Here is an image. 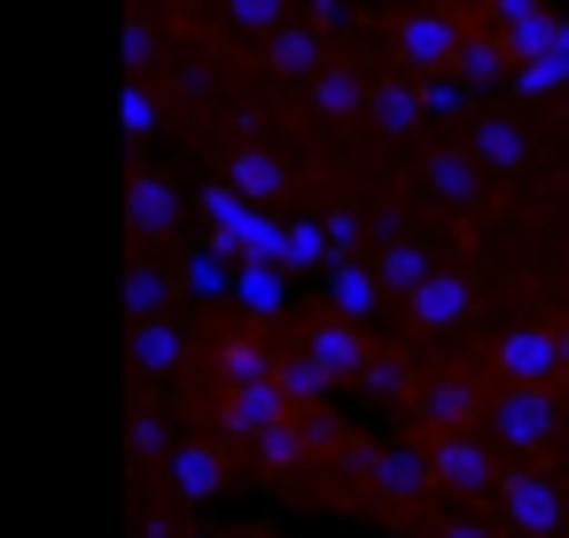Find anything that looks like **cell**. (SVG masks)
Instances as JSON below:
<instances>
[{"instance_id":"1","label":"cell","mask_w":569,"mask_h":538,"mask_svg":"<svg viewBox=\"0 0 569 538\" xmlns=\"http://www.w3.org/2000/svg\"><path fill=\"white\" fill-rule=\"evenodd\" d=\"M203 211H211V227H219V250H227V258H242V266H273V258H281V219H273L266 203H242L227 180H219V188H203Z\"/></svg>"},{"instance_id":"2","label":"cell","mask_w":569,"mask_h":538,"mask_svg":"<svg viewBox=\"0 0 569 538\" xmlns=\"http://www.w3.org/2000/svg\"><path fill=\"white\" fill-rule=\"evenodd\" d=\"M398 63H406L413 79L452 71V63H460V32H452V17H437V9L406 17V24H398Z\"/></svg>"},{"instance_id":"3","label":"cell","mask_w":569,"mask_h":538,"mask_svg":"<svg viewBox=\"0 0 569 538\" xmlns=\"http://www.w3.org/2000/svg\"><path fill=\"white\" fill-rule=\"evenodd\" d=\"M499 40L515 63H538V56H553V17L538 0H499Z\"/></svg>"},{"instance_id":"4","label":"cell","mask_w":569,"mask_h":538,"mask_svg":"<svg viewBox=\"0 0 569 538\" xmlns=\"http://www.w3.org/2000/svg\"><path fill=\"white\" fill-rule=\"evenodd\" d=\"M522 157H530V133L515 118H476V133H468V165L476 172H515Z\"/></svg>"},{"instance_id":"5","label":"cell","mask_w":569,"mask_h":538,"mask_svg":"<svg viewBox=\"0 0 569 538\" xmlns=\"http://www.w3.org/2000/svg\"><path fill=\"white\" fill-rule=\"evenodd\" d=\"M553 359H561L553 328H515V336L499 343V367H507L515 382H538V375H553Z\"/></svg>"},{"instance_id":"6","label":"cell","mask_w":569,"mask_h":538,"mask_svg":"<svg viewBox=\"0 0 569 538\" xmlns=\"http://www.w3.org/2000/svg\"><path fill=\"white\" fill-rule=\"evenodd\" d=\"M421 118H429V110H421V79H413V71H398V79L375 87V126H382V133H413Z\"/></svg>"},{"instance_id":"7","label":"cell","mask_w":569,"mask_h":538,"mask_svg":"<svg viewBox=\"0 0 569 538\" xmlns=\"http://www.w3.org/2000/svg\"><path fill=\"white\" fill-rule=\"evenodd\" d=\"M227 188H234L242 203H273V196H281V165H273L266 149H234V157H227Z\"/></svg>"},{"instance_id":"8","label":"cell","mask_w":569,"mask_h":538,"mask_svg":"<svg viewBox=\"0 0 569 538\" xmlns=\"http://www.w3.org/2000/svg\"><path fill=\"white\" fill-rule=\"evenodd\" d=\"M460 312H468V281H460V273H429V281L413 289V320H421V328H452Z\"/></svg>"},{"instance_id":"9","label":"cell","mask_w":569,"mask_h":538,"mask_svg":"<svg viewBox=\"0 0 569 538\" xmlns=\"http://www.w3.org/2000/svg\"><path fill=\"white\" fill-rule=\"evenodd\" d=\"M452 79H460V87H499V79H515V56H507V40H460V63H452Z\"/></svg>"},{"instance_id":"10","label":"cell","mask_w":569,"mask_h":538,"mask_svg":"<svg viewBox=\"0 0 569 538\" xmlns=\"http://www.w3.org/2000/svg\"><path fill=\"white\" fill-rule=\"evenodd\" d=\"M266 63H273V71H297V79L320 71V24H281V32L266 40Z\"/></svg>"},{"instance_id":"11","label":"cell","mask_w":569,"mask_h":538,"mask_svg":"<svg viewBox=\"0 0 569 538\" xmlns=\"http://www.w3.org/2000/svg\"><path fill=\"white\" fill-rule=\"evenodd\" d=\"M172 219H180V196H172V180L141 172V180H133V227H141V235H164Z\"/></svg>"},{"instance_id":"12","label":"cell","mask_w":569,"mask_h":538,"mask_svg":"<svg viewBox=\"0 0 569 538\" xmlns=\"http://www.w3.org/2000/svg\"><path fill=\"white\" fill-rule=\"evenodd\" d=\"M320 258H328V227L289 219V227H281V258H273V266H289V273H297V266H320Z\"/></svg>"},{"instance_id":"13","label":"cell","mask_w":569,"mask_h":538,"mask_svg":"<svg viewBox=\"0 0 569 538\" xmlns=\"http://www.w3.org/2000/svg\"><path fill=\"white\" fill-rule=\"evenodd\" d=\"M367 102V87H359V71H320L312 79V110H328V118H343V110H359Z\"/></svg>"},{"instance_id":"14","label":"cell","mask_w":569,"mask_h":538,"mask_svg":"<svg viewBox=\"0 0 569 538\" xmlns=\"http://www.w3.org/2000/svg\"><path fill=\"white\" fill-rule=\"evenodd\" d=\"M328 289H336V312H351V320H359V312H375V273H367V266H351V258H343V266L328 273Z\"/></svg>"},{"instance_id":"15","label":"cell","mask_w":569,"mask_h":538,"mask_svg":"<svg viewBox=\"0 0 569 538\" xmlns=\"http://www.w3.org/2000/svg\"><path fill=\"white\" fill-rule=\"evenodd\" d=\"M499 429H507V437H546V429H553V406L530 398V390H515V398L499 406Z\"/></svg>"},{"instance_id":"16","label":"cell","mask_w":569,"mask_h":538,"mask_svg":"<svg viewBox=\"0 0 569 538\" xmlns=\"http://www.w3.org/2000/svg\"><path fill=\"white\" fill-rule=\"evenodd\" d=\"M234 297H242L250 312H281V266H242V273H234Z\"/></svg>"},{"instance_id":"17","label":"cell","mask_w":569,"mask_h":538,"mask_svg":"<svg viewBox=\"0 0 569 538\" xmlns=\"http://www.w3.org/2000/svg\"><path fill=\"white\" fill-rule=\"evenodd\" d=\"M118 118H126V133H133V141H149V133H157V118H164V102H157V94L133 79V87L118 94Z\"/></svg>"},{"instance_id":"18","label":"cell","mask_w":569,"mask_h":538,"mask_svg":"<svg viewBox=\"0 0 569 538\" xmlns=\"http://www.w3.org/2000/svg\"><path fill=\"white\" fill-rule=\"evenodd\" d=\"M429 188H437L445 203H468V196H476V165H468V157H429Z\"/></svg>"},{"instance_id":"19","label":"cell","mask_w":569,"mask_h":538,"mask_svg":"<svg viewBox=\"0 0 569 538\" xmlns=\"http://www.w3.org/2000/svg\"><path fill=\"white\" fill-rule=\"evenodd\" d=\"M188 289H203V297H227V289H234V266H227V250H219V242L188 258Z\"/></svg>"},{"instance_id":"20","label":"cell","mask_w":569,"mask_h":538,"mask_svg":"<svg viewBox=\"0 0 569 538\" xmlns=\"http://www.w3.org/2000/svg\"><path fill=\"white\" fill-rule=\"evenodd\" d=\"M375 281H390V289H421V281H429V250H413V242L382 250V273H375Z\"/></svg>"},{"instance_id":"21","label":"cell","mask_w":569,"mask_h":538,"mask_svg":"<svg viewBox=\"0 0 569 538\" xmlns=\"http://www.w3.org/2000/svg\"><path fill=\"white\" fill-rule=\"evenodd\" d=\"M553 87H569V56L561 48L538 56V63H515V94H553Z\"/></svg>"},{"instance_id":"22","label":"cell","mask_w":569,"mask_h":538,"mask_svg":"<svg viewBox=\"0 0 569 538\" xmlns=\"http://www.w3.org/2000/svg\"><path fill=\"white\" fill-rule=\"evenodd\" d=\"M421 110H429V118H460V110H468V87H460L452 71H437V79H421Z\"/></svg>"},{"instance_id":"23","label":"cell","mask_w":569,"mask_h":538,"mask_svg":"<svg viewBox=\"0 0 569 538\" xmlns=\"http://www.w3.org/2000/svg\"><path fill=\"white\" fill-rule=\"evenodd\" d=\"M227 17H234L242 32H266V40H273V32H281V0H227Z\"/></svg>"},{"instance_id":"24","label":"cell","mask_w":569,"mask_h":538,"mask_svg":"<svg viewBox=\"0 0 569 538\" xmlns=\"http://www.w3.org/2000/svg\"><path fill=\"white\" fill-rule=\"evenodd\" d=\"M172 359H180L172 328H157V320H149V328H141V367H172Z\"/></svg>"},{"instance_id":"25","label":"cell","mask_w":569,"mask_h":538,"mask_svg":"<svg viewBox=\"0 0 569 538\" xmlns=\"http://www.w3.org/2000/svg\"><path fill=\"white\" fill-rule=\"evenodd\" d=\"M126 297H133V312H157V297H164V273H157V266H133V289H126Z\"/></svg>"},{"instance_id":"26","label":"cell","mask_w":569,"mask_h":538,"mask_svg":"<svg viewBox=\"0 0 569 538\" xmlns=\"http://www.w3.org/2000/svg\"><path fill=\"white\" fill-rule=\"evenodd\" d=\"M312 351H320V367H351V351H359V343H351V328H320V343H312Z\"/></svg>"},{"instance_id":"27","label":"cell","mask_w":569,"mask_h":538,"mask_svg":"<svg viewBox=\"0 0 569 538\" xmlns=\"http://www.w3.org/2000/svg\"><path fill=\"white\" fill-rule=\"evenodd\" d=\"M515 515L538 530V522H553V507H546V484H515Z\"/></svg>"},{"instance_id":"28","label":"cell","mask_w":569,"mask_h":538,"mask_svg":"<svg viewBox=\"0 0 569 538\" xmlns=\"http://www.w3.org/2000/svg\"><path fill=\"white\" fill-rule=\"evenodd\" d=\"M149 56H157V32H149V24H126V63L149 71Z\"/></svg>"},{"instance_id":"29","label":"cell","mask_w":569,"mask_h":538,"mask_svg":"<svg viewBox=\"0 0 569 538\" xmlns=\"http://www.w3.org/2000/svg\"><path fill=\"white\" fill-rule=\"evenodd\" d=\"M359 242V211L343 203V211H328V250H351Z\"/></svg>"},{"instance_id":"30","label":"cell","mask_w":569,"mask_h":538,"mask_svg":"<svg viewBox=\"0 0 569 538\" xmlns=\"http://www.w3.org/2000/svg\"><path fill=\"white\" fill-rule=\"evenodd\" d=\"M180 484L188 491H211V452H180Z\"/></svg>"},{"instance_id":"31","label":"cell","mask_w":569,"mask_h":538,"mask_svg":"<svg viewBox=\"0 0 569 538\" xmlns=\"http://www.w3.org/2000/svg\"><path fill=\"white\" fill-rule=\"evenodd\" d=\"M273 414V390H242V406H234V421L250 429V421H266Z\"/></svg>"},{"instance_id":"32","label":"cell","mask_w":569,"mask_h":538,"mask_svg":"<svg viewBox=\"0 0 569 538\" xmlns=\"http://www.w3.org/2000/svg\"><path fill=\"white\" fill-rule=\"evenodd\" d=\"M227 367H234V375H242V382H258V375H266V359H258V351H250V343H234V351H227Z\"/></svg>"},{"instance_id":"33","label":"cell","mask_w":569,"mask_h":538,"mask_svg":"<svg viewBox=\"0 0 569 538\" xmlns=\"http://www.w3.org/2000/svg\"><path fill=\"white\" fill-rule=\"evenodd\" d=\"M281 382H289V390H305V398H312V390H328V375H320V367H289Z\"/></svg>"},{"instance_id":"34","label":"cell","mask_w":569,"mask_h":538,"mask_svg":"<svg viewBox=\"0 0 569 538\" xmlns=\"http://www.w3.org/2000/svg\"><path fill=\"white\" fill-rule=\"evenodd\" d=\"M445 468H452V476H460V484H468V476H483V460H476V452H468V445H452V452H445Z\"/></svg>"},{"instance_id":"35","label":"cell","mask_w":569,"mask_h":538,"mask_svg":"<svg viewBox=\"0 0 569 538\" xmlns=\"http://www.w3.org/2000/svg\"><path fill=\"white\" fill-rule=\"evenodd\" d=\"M312 9H320V24H336V17L351 9V0H312Z\"/></svg>"},{"instance_id":"36","label":"cell","mask_w":569,"mask_h":538,"mask_svg":"<svg viewBox=\"0 0 569 538\" xmlns=\"http://www.w3.org/2000/svg\"><path fill=\"white\" fill-rule=\"evenodd\" d=\"M553 48H561V56H569V17H561V24H553Z\"/></svg>"},{"instance_id":"37","label":"cell","mask_w":569,"mask_h":538,"mask_svg":"<svg viewBox=\"0 0 569 538\" xmlns=\"http://www.w3.org/2000/svg\"><path fill=\"white\" fill-rule=\"evenodd\" d=\"M460 538H468V530H460Z\"/></svg>"}]
</instances>
